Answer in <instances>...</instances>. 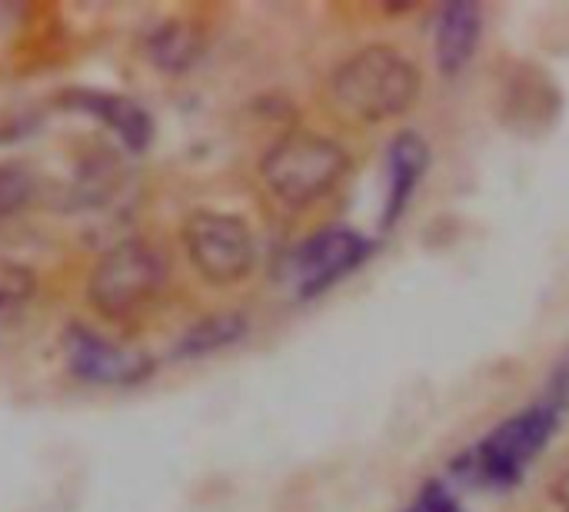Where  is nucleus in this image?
Returning <instances> with one entry per match:
<instances>
[{
    "label": "nucleus",
    "mask_w": 569,
    "mask_h": 512,
    "mask_svg": "<svg viewBox=\"0 0 569 512\" xmlns=\"http://www.w3.org/2000/svg\"><path fill=\"white\" fill-rule=\"evenodd\" d=\"M60 350L70 377L90 386H133L153 373V360L147 353L117 347L83 323H70L63 330Z\"/></svg>",
    "instance_id": "6"
},
{
    "label": "nucleus",
    "mask_w": 569,
    "mask_h": 512,
    "mask_svg": "<svg viewBox=\"0 0 569 512\" xmlns=\"http://www.w3.org/2000/svg\"><path fill=\"white\" fill-rule=\"evenodd\" d=\"M60 100H63L67 107H73L77 113H87V117L107 123V127L123 140V147L133 150V153L147 150L150 140H153V120H150V113H147L140 103H133V100H127V97H120V93L70 90V93H63Z\"/></svg>",
    "instance_id": "9"
},
{
    "label": "nucleus",
    "mask_w": 569,
    "mask_h": 512,
    "mask_svg": "<svg viewBox=\"0 0 569 512\" xmlns=\"http://www.w3.org/2000/svg\"><path fill=\"white\" fill-rule=\"evenodd\" d=\"M370 253H373V243L347 227H327L307 237L293 250V283H297L300 300H313L327 293L333 283H340L357 267H363Z\"/></svg>",
    "instance_id": "7"
},
{
    "label": "nucleus",
    "mask_w": 569,
    "mask_h": 512,
    "mask_svg": "<svg viewBox=\"0 0 569 512\" xmlns=\"http://www.w3.org/2000/svg\"><path fill=\"white\" fill-rule=\"evenodd\" d=\"M330 97L353 120L380 123L413 107L420 97V70L397 47L373 43L333 70Z\"/></svg>",
    "instance_id": "1"
},
{
    "label": "nucleus",
    "mask_w": 569,
    "mask_h": 512,
    "mask_svg": "<svg viewBox=\"0 0 569 512\" xmlns=\"http://www.w3.org/2000/svg\"><path fill=\"white\" fill-rule=\"evenodd\" d=\"M190 267L213 287L240 283L257 267V237L250 223L227 210H193L180 230Z\"/></svg>",
    "instance_id": "5"
},
{
    "label": "nucleus",
    "mask_w": 569,
    "mask_h": 512,
    "mask_svg": "<svg viewBox=\"0 0 569 512\" xmlns=\"http://www.w3.org/2000/svg\"><path fill=\"white\" fill-rule=\"evenodd\" d=\"M560 426V413L550 403H537L510 420H503L487 440L473 450H463L453 460V476L463 486H517L540 450L553 440Z\"/></svg>",
    "instance_id": "2"
},
{
    "label": "nucleus",
    "mask_w": 569,
    "mask_h": 512,
    "mask_svg": "<svg viewBox=\"0 0 569 512\" xmlns=\"http://www.w3.org/2000/svg\"><path fill=\"white\" fill-rule=\"evenodd\" d=\"M543 403H550L557 413H563L569 410V360L553 373V380H550V390H547V400Z\"/></svg>",
    "instance_id": "16"
},
{
    "label": "nucleus",
    "mask_w": 569,
    "mask_h": 512,
    "mask_svg": "<svg viewBox=\"0 0 569 512\" xmlns=\"http://www.w3.org/2000/svg\"><path fill=\"white\" fill-rule=\"evenodd\" d=\"M250 333V323L243 313H210L183 330V337L173 343L177 360H200L210 353H220L227 347H237Z\"/></svg>",
    "instance_id": "11"
},
{
    "label": "nucleus",
    "mask_w": 569,
    "mask_h": 512,
    "mask_svg": "<svg viewBox=\"0 0 569 512\" xmlns=\"http://www.w3.org/2000/svg\"><path fill=\"white\" fill-rule=\"evenodd\" d=\"M200 50H203V40H200V33L187 20H163L147 37V57L160 70H167V73L190 70L197 63Z\"/></svg>",
    "instance_id": "12"
},
{
    "label": "nucleus",
    "mask_w": 569,
    "mask_h": 512,
    "mask_svg": "<svg viewBox=\"0 0 569 512\" xmlns=\"http://www.w3.org/2000/svg\"><path fill=\"white\" fill-rule=\"evenodd\" d=\"M480 27H483L480 3L453 0L440 10V17H437V67L443 77H457L460 70H467V63L473 60L477 43H480Z\"/></svg>",
    "instance_id": "10"
},
{
    "label": "nucleus",
    "mask_w": 569,
    "mask_h": 512,
    "mask_svg": "<svg viewBox=\"0 0 569 512\" xmlns=\"http://www.w3.org/2000/svg\"><path fill=\"white\" fill-rule=\"evenodd\" d=\"M553 496H557V506H560L563 512H569V473H563V476H560V483H557Z\"/></svg>",
    "instance_id": "17"
},
{
    "label": "nucleus",
    "mask_w": 569,
    "mask_h": 512,
    "mask_svg": "<svg viewBox=\"0 0 569 512\" xmlns=\"http://www.w3.org/2000/svg\"><path fill=\"white\" fill-rule=\"evenodd\" d=\"M430 170V147L420 133L403 130L387 147V203H383V230H393L417 197L420 180Z\"/></svg>",
    "instance_id": "8"
},
{
    "label": "nucleus",
    "mask_w": 569,
    "mask_h": 512,
    "mask_svg": "<svg viewBox=\"0 0 569 512\" xmlns=\"http://www.w3.org/2000/svg\"><path fill=\"white\" fill-rule=\"evenodd\" d=\"M167 283V260L147 240H120L97 257L87 277V300L103 320H123L147 307Z\"/></svg>",
    "instance_id": "4"
},
{
    "label": "nucleus",
    "mask_w": 569,
    "mask_h": 512,
    "mask_svg": "<svg viewBox=\"0 0 569 512\" xmlns=\"http://www.w3.org/2000/svg\"><path fill=\"white\" fill-rule=\"evenodd\" d=\"M33 197V177L20 163H0V217H13Z\"/></svg>",
    "instance_id": "14"
},
{
    "label": "nucleus",
    "mask_w": 569,
    "mask_h": 512,
    "mask_svg": "<svg viewBox=\"0 0 569 512\" xmlns=\"http://www.w3.org/2000/svg\"><path fill=\"white\" fill-rule=\"evenodd\" d=\"M37 293V277L27 263L0 257V317L23 310Z\"/></svg>",
    "instance_id": "13"
},
{
    "label": "nucleus",
    "mask_w": 569,
    "mask_h": 512,
    "mask_svg": "<svg viewBox=\"0 0 569 512\" xmlns=\"http://www.w3.org/2000/svg\"><path fill=\"white\" fill-rule=\"evenodd\" d=\"M350 170L347 150L310 130H293L280 137L260 160V177L270 193L287 207H310L323 200Z\"/></svg>",
    "instance_id": "3"
},
{
    "label": "nucleus",
    "mask_w": 569,
    "mask_h": 512,
    "mask_svg": "<svg viewBox=\"0 0 569 512\" xmlns=\"http://www.w3.org/2000/svg\"><path fill=\"white\" fill-rule=\"evenodd\" d=\"M403 512H463L460 500L453 496V490L440 480L423 483V490L417 493V500Z\"/></svg>",
    "instance_id": "15"
}]
</instances>
